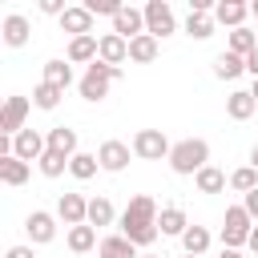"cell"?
<instances>
[{"mask_svg": "<svg viewBox=\"0 0 258 258\" xmlns=\"http://www.w3.org/2000/svg\"><path fill=\"white\" fill-rule=\"evenodd\" d=\"M242 73H246V56H234L230 48L214 56V77H218V81H234V77H242Z\"/></svg>", "mask_w": 258, "mask_h": 258, "instance_id": "22", "label": "cell"}, {"mask_svg": "<svg viewBox=\"0 0 258 258\" xmlns=\"http://www.w3.org/2000/svg\"><path fill=\"white\" fill-rule=\"evenodd\" d=\"M129 153H133V145H125V141H101V149H97V161H101V169L105 173H121L125 165H129Z\"/></svg>", "mask_w": 258, "mask_h": 258, "instance_id": "9", "label": "cell"}, {"mask_svg": "<svg viewBox=\"0 0 258 258\" xmlns=\"http://www.w3.org/2000/svg\"><path fill=\"white\" fill-rule=\"evenodd\" d=\"M250 230H254V218L246 214V206H230L226 210V222H222V246L238 250L250 242Z\"/></svg>", "mask_w": 258, "mask_h": 258, "instance_id": "4", "label": "cell"}, {"mask_svg": "<svg viewBox=\"0 0 258 258\" xmlns=\"http://www.w3.org/2000/svg\"><path fill=\"white\" fill-rule=\"evenodd\" d=\"M157 202L149 198V194H137V198H129V206H125V214H121V234L133 242V246H153L157 242Z\"/></svg>", "mask_w": 258, "mask_h": 258, "instance_id": "1", "label": "cell"}, {"mask_svg": "<svg viewBox=\"0 0 258 258\" xmlns=\"http://www.w3.org/2000/svg\"><path fill=\"white\" fill-rule=\"evenodd\" d=\"M97 60L109 64V69H121V64L129 60V40L117 36V32H105V36H101V52H97Z\"/></svg>", "mask_w": 258, "mask_h": 258, "instance_id": "11", "label": "cell"}, {"mask_svg": "<svg viewBox=\"0 0 258 258\" xmlns=\"http://www.w3.org/2000/svg\"><path fill=\"white\" fill-rule=\"evenodd\" d=\"M169 141H165V133L161 129H137V137H133V153L141 157V161H161V157H169Z\"/></svg>", "mask_w": 258, "mask_h": 258, "instance_id": "5", "label": "cell"}, {"mask_svg": "<svg viewBox=\"0 0 258 258\" xmlns=\"http://www.w3.org/2000/svg\"><path fill=\"white\" fill-rule=\"evenodd\" d=\"M181 246H185V254L202 258V254L210 250V230H206V226H189V230L181 234Z\"/></svg>", "mask_w": 258, "mask_h": 258, "instance_id": "27", "label": "cell"}, {"mask_svg": "<svg viewBox=\"0 0 258 258\" xmlns=\"http://www.w3.org/2000/svg\"><path fill=\"white\" fill-rule=\"evenodd\" d=\"M117 77H121V69H109V64L93 60V64L85 69V77L77 81V89H81L85 101H105V97H109V85H113Z\"/></svg>", "mask_w": 258, "mask_h": 258, "instance_id": "3", "label": "cell"}, {"mask_svg": "<svg viewBox=\"0 0 258 258\" xmlns=\"http://www.w3.org/2000/svg\"><path fill=\"white\" fill-rule=\"evenodd\" d=\"M113 218H117V210H113L109 198H93V202H89V226H93V230H97V226H113Z\"/></svg>", "mask_w": 258, "mask_h": 258, "instance_id": "31", "label": "cell"}, {"mask_svg": "<svg viewBox=\"0 0 258 258\" xmlns=\"http://www.w3.org/2000/svg\"><path fill=\"white\" fill-rule=\"evenodd\" d=\"M44 149H48V141H44L36 129H20V133L12 137V157H20V161H40Z\"/></svg>", "mask_w": 258, "mask_h": 258, "instance_id": "8", "label": "cell"}, {"mask_svg": "<svg viewBox=\"0 0 258 258\" xmlns=\"http://www.w3.org/2000/svg\"><path fill=\"white\" fill-rule=\"evenodd\" d=\"M60 97H64L60 89H52V85H44V81H40V85H36V93H32V105H36V109H56V105H60Z\"/></svg>", "mask_w": 258, "mask_h": 258, "instance_id": "35", "label": "cell"}, {"mask_svg": "<svg viewBox=\"0 0 258 258\" xmlns=\"http://www.w3.org/2000/svg\"><path fill=\"white\" fill-rule=\"evenodd\" d=\"M250 16H254V20H258V0H254V4H250Z\"/></svg>", "mask_w": 258, "mask_h": 258, "instance_id": "43", "label": "cell"}, {"mask_svg": "<svg viewBox=\"0 0 258 258\" xmlns=\"http://www.w3.org/2000/svg\"><path fill=\"white\" fill-rule=\"evenodd\" d=\"M129 60H133V64H149V60H157V36H149V32L133 36V40H129Z\"/></svg>", "mask_w": 258, "mask_h": 258, "instance_id": "23", "label": "cell"}, {"mask_svg": "<svg viewBox=\"0 0 258 258\" xmlns=\"http://www.w3.org/2000/svg\"><path fill=\"white\" fill-rule=\"evenodd\" d=\"M206 165H210V145L202 137H185L169 149V169L181 173V177H198Z\"/></svg>", "mask_w": 258, "mask_h": 258, "instance_id": "2", "label": "cell"}, {"mask_svg": "<svg viewBox=\"0 0 258 258\" xmlns=\"http://www.w3.org/2000/svg\"><path fill=\"white\" fill-rule=\"evenodd\" d=\"M97 169H101V161H97V153H85V149H81V153H77V157L69 161V173H73L77 181H89V177H93Z\"/></svg>", "mask_w": 258, "mask_h": 258, "instance_id": "29", "label": "cell"}, {"mask_svg": "<svg viewBox=\"0 0 258 258\" xmlns=\"http://www.w3.org/2000/svg\"><path fill=\"white\" fill-rule=\"evenodd\" d=\"M218 258H242V254H238V250H230V246H222V254H218Z\"/></svg>", "mask_w": 258, "mask_h": 258, "instance_id": "41", "label": "cell"}, {"mask_svg": "<svg viewBox=\"0 0 258 258\" xmlns=\"http://www.w3.org/2000/svg\"><path fill=\"white\" fill-rule=\"evenodd\" d=\"M60 28L73 32V36H97V32H93V12H89L85 4H73V8L60 16Z\"/></svg>", "mask_w": 258, "mask_h": 258, "instance_id": "14", "label": "cell"}, {"mask_svg": "<svg viewBox=\"0 0 258 258\" xmlns=\"http://www.w3.org/2000/svg\"><path fill=\"white\" fill-rule=\"evenodd\" d=\"M254 109H258V101H254V93H250V89H234V93L226 97V113H230L234 121H250V117H254Z\"/></svg>", "mask_w": 258, "mask_h": 258, "instance_id": "17", "label": "cell"}, {"mask_svg": "<svg viewBox=\"0 0 258 258\" xmlns=\"http://www.w3.org/2000/svg\"><path fill=\"white\" fill-rule=\"evenodd\" d=\"M113 32L125 36V40L141 36V32H145V12H141V8H121V12L113 16Z\"/></svg>", "mask_w": 258, "mask_h": 258, "instance_id": "15", "label": "cell"}, {"mask_svg": "<svg viewBox=\"0 0 258 258\" xmlns=\"http://www.w3.org/2000/svg\"><path fill=\"white\" fill-rule=\"evenodd\" d=\"M44 85H52V89H69L73 85V64H64V60H48L44 64Z\"/></svg>", "mask_w": 258, "mask_h": 258, "instance_id": "26", "label": "cell"}, {"mask_svg": "<svg viewBox=\"0 0 258 258\" xmlns=\"http://www.w3.org/2000/svg\"><path fill=\"white\" fill-rule=\"evenodd\" d=\"M0 36H4V44H8V48H24V44H28V36H32V24H28L20 12H12V16H4Z\"/></svg>", "mask_w": 258, "mask_h": 258, "instance_id": "13", "label": "cell"}, {"mask_svg": "<svg viewBox=\"0 0 258 258\" xmlns=\"http://www.w3.org/2000/svg\"><path fill=\"white\" fill-rule=\"evenodd\" d=\"M4 258H36V254H32V246H12Z\"/></svg>", "mask_w": 258, "mask_h": 258, "instance_id": "38", "label": "cell"}, {"mask_svg": "<svg viewBox=\"0 0 258 258\" xmlns=\"http://www.w3.org/2000/svg\"><path fill=\"white\" fill-rule=\"evenodd\" d=\"M93 246H101V242H97V230H93L89 222H85V226H73V230H69V250H73V254H89Z\"/></svg>", "mask_w": 258, "mask_h": 258, "instance_id": "25", "label": "cell"}, {"mask_svg": "<svg viewBox=\"0 0 258 258\" xmlns=\"http://www.w3.org/2000/svg\"><path fill=\"white\" fill-rule=\"evenodd\" d=\"M250 93H254V101H258V81H254V89H250Z\"/></svg>", "mask_w": 258, "mask_h": 258, "instance_id": "44", "label": "cell"}, {"mask_svg": "<svg viewBox=\"0 0 258 258\" xmlns=\"http://www.w3.org/2000/svg\"><path fill=\"white\" fill-rule=\"evenodd\" d=\"M185 258H194V254H185Z\"/></svg>", "mask_w": 258, "mask_h": 258, "instance_id": "45", "label": "cell"}, {"mask_svg": "<svg viewBox=\"0 0 258 258\" xmlns=\"http://www.w3.org/2000/svg\"><path fill=\"white\" fill-rule=\"evenodd\" d=\"M97 254H101V258H141V254H137V246H133L125 234H109V238H101Z\"/></svg>", "mask_w": 258, "mask_h": 258, "instance_id": "21", "label": "cell"}, {"mask_svg": "<svg viewBox=\"0 0 258 258\" xmlns=\"http://www.w3.org/2000/svg\"><path fill=\"white\" fill-rule=\"evenodd\" d=\"M242 206H246V214H250V218H258V189H250V194L242 198Z\"/></svg>", "mask_w": 258, "mask_h": 258, "instance_id": "37", "label": "cell"}, {"mask_svg": "<svg viewBox=\"0 0 258 258\" xmlns=\"http://www.w3.org/2000/svg\"><path fill=\"white\" fill-rule=\"evenodd\" d=\"M97 52H101V36H73L69 40V64L97 60Z\"/></svg>", "mask_w": 258, "mask_h": 258, "instance_id": "19", "label": "cell"}, {"mask_svg": "<svg viewBox=\"0 0 258 258\" xmlns=\"http://www.w3.org/2000/svg\"><path fill=\"white\" fill-rule=\"evenodd\" d=\"M246 246H250V250H254V254H258V226H254V230H250V242H246Z\"/></svg>", "mask_w": 258, "mask_h": 258, "instance_id": "40", "label": "cell"}, {"mask_svg": "<svg viewBox=\"0 0 258 258\" xmlns=\"http://www.w3.org/2000/svg\"><path fill=\"white\" fill-rule=\"evenodd\" d=\"M258 48V32H250V28H234L230 32V52L234 56H250Z\"/></svg>", "mask_w": 258, "mask_h": 258, "instance_id": "32", "label": "cell"}, {"mask_svg": "<svg viewBox=\"0 0 258 258\" xmlns=\"http://www.w3.org/2000/svg\"><path fill=\"white\" fill-rule=\"evenodd\" d=\"M185 32H189L194 40L214 36V12H189V16H185Z\"/></svg>", "mask_w": 258, "mask_h": 258, "instance_id": "28", "label": "cell"}, {"mask_svg": "<svg viewBox=\"0 0 258 258\" xmlns=\"http://www.w3.org/2000/svg\"><path fill=\"white\" fill-rule=\"evenodd\" d=\"M28 173H32V169H28V161H20V157H12V153H8V157H0V181H4V185H24V181H28Z\"/></svg>", "mask_w": 258, "mask_h": 258, "instance_id": "24", "label": "cell"}, {"mask_svg": "<svg viewBox=\"0 0 258 258\" xmlns=\"http://www.w3.org/2000/svg\"><path fill=\"white\" fill-rule=\"evenodd\" d=\"M24 234H28L32 246H48V242L56 238V218H52L48 210H32V214L24 218Z\"/></svg>", "mask_w": 258, "mask_h": 258, "instance_id": "7", "label": "cell"}, {"mask_svg": "<svg viewBox=\"0 0 258 258\" xmlns=\"http://www.w3.org/2000/svg\"><path fill=\"white\" fill-rule=\"evenodd\" d=\"M44 141H48V149H52V153H64V157H77V153H81V149H77V129H69V125L48 129V133H44Z\"/></svg>", "mask_w": 258, "mask_h": 258, "instance_id": "18", "label": "cell"}, {"mask_svg": "<svg viewBox=\"0 0 258 258\" xmlns=\"http://www.w3.org/2000/svg\"><path fill=\"white\" fill-rule=\"evenodd\" d=\"M157 230H161V234H169V238H181V234L189 230L185 210H181V206H165V210H161V218H157Z\"/></svg>", "mask_w": 258, "mask_h": 258, "instance_id": "20", "label": "cell"}, {"mask_svg": "<svg viewBox=\"0 0 258 258\" xmlns=\"http://www.w3.org/2000/svg\"><path fill=\"white\" fill-rule=\"evenodd\" d=\"M230 189H238V194H250V189H258V169H254V165H242V169H234V173H230Z\"/></svg>", "mask_w": 258, "mask_h": 258, "instance_id": "34", "label": "cell"}, {"mask_svg": "<svg viewBox=\"0 0 258 258\" xmlns=\"http://www.w3.org/2000/svg\"><path fill=\"white\" fill-rule=\"evenodd\" d=\"M145 258H153V254H145Z\"/></svg>", "mask_w": 258, "mask_h": 258, "instance_id": "46", "label": "cell"}, {"mask_svg": "<svg viewBox=\"0 0 258 258\" xmlns=\"http://www.w3.org/2000/svg\"><path fill=\"white\" fill-rule=\"evenodd\" d=\"M69 161H73V157H64V153H52V149H44V157H40L36 165H40V173H44V177H60V173L69 169Z\"/></svg>", "mask_w": 258, "mask_h": 258, "instance_id": "33", "label": "cell"}, {"mask_svg": "<svg viewBox=\"0 0 258 258\" xmlns=\"http://www.w3.org/2000/svg\"><path fill=\"white\" fill-rule=\"evenodd\" d=\"M141 12H145V32H149V36H157V40H161V36H169V32L177 28L173 8H169L165 0H149Z\"/></svg>", "mask_w": 258, "mask_h": 258, "instance_id": "6", "label": "cell"}, {"mask_svg": "<svg viewBox=\"0 0 258 258\" xmlns=\"http://www.w3.org/2000/svg\"><path fill=\"white\" fill-rule=\"evenodd\" d=\"M246 16H250V4H242V0H222V4H214V24H230V32L242 28Z\"/></svg>", "mask_w": 258, "mask_h": 258, "instance_id": "16", "label": "cell"}, {"mask_svg": "<svg viewBox=\"0 0 258 258\" xmlns=\"http://www.w3.org/2000/svg\"><path fill=\"white\" fill-rule=\"evenodd\" d=\"M56 218L73 230V226H85L89 222V202L81 198V194H60L56 198Z\"/></svg>", "mask_w": 258, "mask_h": 258, "instance_id": "10", "label": "cell"}, {"mask_svg": "<svg viewBox=\"0 0 258 258\" xmlns=\"http://www.w3.org/2000/svg\"><path fill=\"white\" fill-rule=\"evenodd\" d=\"M40 12H48V16H64L69 8H64L60 0H40Z\"/></svg>", "mask_w": 258, "mask_h": 258, "instance_id": "36", "label": "cell"}, {"mask_svg": "<svg viewBox=\"0 0 258 258\" xmlns=\"http://www.w3.org/2000/svg\"><path fill=\"white\" fill-rule=\"evenodd\" d=\"M250 165H254V169H258V145H254V149H250Z\"/></svg>", "mask_w": 258, "mask_h": 258, "instance_id": "42", "label": "cell"}, {"mask_svg": "<svg viewBox=\"0 0 258 258\" xmlns=\"http://www.w3.org/2000/svg\"><path fill=\"white\" fill-rule=\"evenodd\" d=\"M246 73H250V77H254V81H258V48H254V52H250V56H246Z\"/></svg>", "mask_w": 258, "mask_h": 258, "instance_id": "39", "label": "cell"}, {"mask_svg": "<svg viewBox=\"0 0 258 258\" xmlns=\"http://www.w3.org/2000/svg\"><path fill=\"white\" fill-rule=\"evenodd\" d=\"M194 181H198V189H202V194H222L230 177H226V173H222L218 165H206V169H202V173H198Z\"/></svg>", "mask_w": 258, "mask_h": 258, "instance_id": "30", "label": "cell"}, {"mask_svg": "<svg viewBox=\"0 0 258 258\" xmlns=\"http://www.w3.org/2000/svg\"><path fill=\"white\" fill-rule=\"evenodd\" d=\"M24 117H28V97H8V101H4V113H0L4 137H16V133L24 129Z\"/></svg>", "mask_w": 258, "mask_h": 258, "instance_id": "12", "label": "cell"}]
</instances>
